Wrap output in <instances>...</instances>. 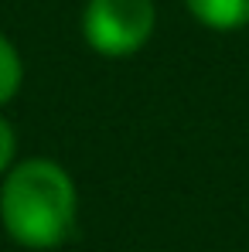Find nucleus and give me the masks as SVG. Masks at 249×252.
I'll list each match as a JSON object with an SVG mask.
<instances>
[{"instance_id": "nucleus-1", "label": "nucleus", "mask_w": 249, "mask_h": 252, "mask_svg": "<svg viewBox=\"0 0 249 252\" xmlns=\"http://www.w3.org/2000/svg\"><path fill=\"white\" fill-rule=\"evenodd\" d=\"M0 221L24 249H58L75 232V184L62 164L31 157L0 188Z\"/></svg>"}, {"instance_id": "nucleus-2", "label": "nucleus", "mask_w": 249, "mask_h": 252, "mask_svg": "<svg viewBox=\"0 0 249 252\" xmlns=\"http://www.w3.org/2000/svg\"><path fill=\"white\" fill-rule=\"evenodd\" d=\"M150 0H89L82 14V34L92 51L106 58H126L140 51L154 31Z\"/></svg>"}, {"instance_id": "nucleus-3", "label": "nucleus", "mask_w": 249, "mask_h": 252, "mask_svg": "<svg viewBox=\"0 0 249 252\" xmlns=\"http://www.w3.org/2000/svg\"><path fill=\"white\" fill-rule=\"evenodd\" d=\"M184 3L212 31H239L249 24V0H184Z\"/></svg>"}, {"instance_id": "nucleus-4", "label": "nucleus", "mask_w": 249, "mask_h": 252, "mask_svg": "<svg viewBox=\"0 0 249 252\" xmlns=\"http://www.w3.org/2000/svg\"><path fill=\"white\" fill-rule=\"evenodd\" d=\"M17 89H21V58H17L14 44L0 34V106L10 102Z\"/></svg>"}, {"instance_id": "nucleus-5", "label": "nucleus", "mask_w": 249, "mask_h": 252, "mask_svg": "<svg viewBox=\"0 0 249 252\" xmlns=\"http://www.w3.org/2000/svg\"><path fill=\"white\" fill-rule=\"evenodd\" d=\"M14 129H10V123L7 120H0V174L10 167V160H14Z\"/></svg>"}]
</instances>
